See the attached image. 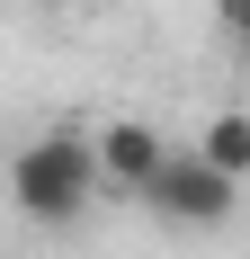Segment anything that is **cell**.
I'll return each mask as SVG.
<instances>
[{
  "instance_id": "obj_1",
  "label": "cell",
  "mask_w": 250,
  "mask_h": 259,
  "mask_svg": "<svg viewBox=\"0 0 250 259\" xmlns=\"http://www.w3.org/2000/svg\"><path fill=\"white\" fill-rule=\"evenodd\" d=\"M99 188H107V170H99V134H72V125L36 134V143L9 161V197H18L27 224H80Z\"/></svg>"
},
{
  "instance_id": "obj_4",
  "label": "cell",
  "mask_w": 250,
  "mask_h": 259,
  "mask_svg": "<svg viewBox=\"0 0 250 259\" xmlns=\"http://www.w3.org/2000/svg\"><path fill=\"white\" fill-rule=\"evenodd\" d=\"M197 152L215 161L224 179H250V116H241V107H224V116H215V125L197 134Z\"/></svg>"
},
{
  "instance_id": "obj_3",
  "label": "cell",
  "mask_w": 250,
  "mask_h": 259,
  "mask_svg": "<svg viewBox=\"0 0 250 259\" xmlns=\"http://www.w3.org/2000/svg\"><path fill=\"white\" fill-rule=\"evenodd\" d=\"M99 170H107V188L143 197V188L170 170V143H161L143 116H116V125H99Z\"/></svg>"
},
{
  "instance_id": "obj_5",
  "label": "cell",
  "mask_w": 250,
  "mask_h": 259,
  "mask_svg": "<svg viewBox=\"0 0 250 259\" xmlns=\"http://www.w3.org/2000/svg\"><path fill=\"white\" fill-rule=\"evenodd\" d=\"M215 27H224L232 45H241V54H250V0H215Z\"/></svg>"
},
{
  "instance_id": "obj_2",
  "label": "cell",
  "mask_w": 250,
  "mask_h": 259,
  "mask_svg": "<svg viewBox=\"0 0 250 259\" xmlns=\"http://www.w3.org/2000/svg\"><path fill=\"white\" fill-rule=\"evenodd\" d=\"M232 197H241V179H224L205 152H170V170L143 188V206L161 214V224H179V233H215V224H232Z\"/></svg>"
}]
</instances>
